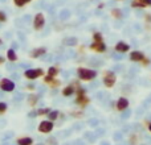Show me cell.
<instances>
[{
	"mask_svg": "<svg viewBox=\"0 0 151 145\" xmlns=\"http://www.w3.org/2000/svg\"><path fill=\"white\" fill-rule=\"evenodd\" d=\"M129 107V100L126 98H119L117 102V109L118 111H123Z\"/></svg>",
	"mask_w": 151,
	"mask_h": 145,
	"instance_id": "obj_9",
	"label": "cell"
},
{
	"mask_svg": "<svg viewBox=\"0 0 151 145\" xmlns=\"http://www.w3.org/2000/svg\"><path fill=\"white\" fill-rule=\"evenodd\" d=\"M113 16L114 17H118V18H121L122 17V12H121V9H113Z\"/></svg>",
	"mask_w": 151,
	"mask_h": 145,
	"instance_id": "obj_18",
	"label": "cell"
},
{
	"mask_svg": "<svg viewBox=\"0 0 151 145\" xmlns=\"http://www.w3.org/2000/svg\"><path fill=\"white\" fill-rule=\"evenodd\" d=\"M129 49H130V46H129V44H126V42H117V45H115V50L117 52H121V53H126L129 52Z\"/></svg>",
	"mask_w": 151,
	"mask_h": 145,
	"instance_id": "obj_10",
	"label": "cell"
},
{
	"mask_svg": "<svg viewBox=\"0 0 151 145\" xmlns=\"http://www.w3.org/2000/svg\"><path fill=\"white\" fill-rule=\"evenodd\" d=\"M78 77L83 80H91L97 77V72L94 70H89V69H78Z\"/></svg>",
	"mask_w": 151,
	"mask_h": 145,
	"instance_id": "obj_1",
	"label": "cell"
},
{
	"mask_svg": "<svg viewBox=\"0 0 151 145\" xmlns=\"http://www.w3.org/2000/svg\"><path fill=\"white\" fill-rule=\"evenodd\" d=\"M130 60L131 61H143L145 55H143V53H141V52H133L130 54Z\"/></svg>",
	"mask_w": 151,
	"mask_h": 145,
	"instance_id": "obj_11",
	"label": "cell"
},
{
	"mask_svg": "<svg viewBox=\"0 0 151 145\" xmlns=\"http://www.w3.org/2000/svg\"><path fill=\"white\" fill-rule=\"evenodd\" d=\"M7 57H8V60H9V61H16V60H17V55H16L15 50H12V49L8 50Z\"/></svg>",
	"mask_w": 151,
	"mask_h": 145,
	"instance_id": "obj_14",
	"label": "cell"
},
{
	"mask_svg": "<svg viewBox=\"0 0 151 145\" xmlns=\"http://www.w3.org/2000/svg\"><path fill=\"white\" fill-rule=\"evenodd\" d=\"M58 74V69L57 68H50L49 69V77H56V75Z\"/></svg>",
	"mask_w": 151,
	"mask_h": 145,
	"instance_id": "obj_16",
	"label": "cell"
},
{
	"mask_svg": "<svg viewBox=\"0 0 151 145\" xmlns=\"http://www.w3.org/2000/svg\"><path fill=\"white\" fill-rule=\"evenodd\" d=\"M52 129H53L52 122H41L39 125V131L41 133H49Z\"/></svg>",
	"mask_w": 151,
	"mask_h": 145,
	"instance_id": "obj_3",
	"label": "cell"
},
{
	"mask_svg": "<svg viewBox=\"0 0 151 145\" xmlns=\"http://www.w3.org/2000/svg\"><path fill=\"white\" fill-rule=\"evenodd\" d=\"M44 53H45V49H44V48H39V49L33 50V52L31 53V55H32V57H35V58H37V57H40L41 54H44Z\"/></svg>",
	"mask_w": 151,
	"mask_h": 145,
	"instance_id": "obj_12",
	"label": "cell"
},
{
	"mask_svg": "<svg viewBox=\"0 0 151 145\" xmlns=\"http://www.w3.org/2000/svg\"><path fill=\"white\" fill-rule=\"evenodd\" d=\"M93 40L94 41H102V34L101 33H94L93 34Z\"/></svg>",
	"mask_w": 151,
	"mask_h": 145,
	"instance_id": "obj_20",
	"label": "cell"
},
{
	"mask_svg": "<svg viewBox=\"0 0 151 145\" xmlns=\"http://www.w3.org/2000/svg\"><path fill=\"white\" fill-rule=\"evenodd\" d=\"M150 131H151V124H150Z\"/></svg>",
	"mask_w": 151,
	"mask_h": 145,
	"instance_id": "obj_25",
	"label": "cell"
},
{
	"mask_svg": "<svg viewBox=\"0 0 151 145\" xmlns=\"http://www.w3.org/2000/svg\"><path fill=\"white\" fill-rule=\"evenodd\" d=\"M104 83L106 87H113V85L115 83V75L113 72H106L105 74V78H104Z\"/></svg>",
	"mask_w": 151,
	"mask_h": 145,
	"instance_id": "obj_4",
	"label": "cell"
},
{
	"mask_svg": "<svg viewBox=\"0 0 151 145\" xmlns=\"http://www.w3.org/2000/svg\"><path fill=\"white\" fill-rule=\"evenodd\" d=\"M45 25V17L42 13H37L36 16H35V20H33V26L36 31H40V29H42Z\"/></svg>",
	"mask_w": 151,
	"mask_h": 145,
	"instance_id": "obj_2",
	"label": "cell"
},
{
	"mask_svg": "<svg viewBox=\"0 0 151 145\" xmlns=\"http://www.w3.org/2000/svg\"><path fill=\"white\" fill-rule=\"evenodd\" d=\"M73 92H74V90H73V88H72V87H66L65 90L63 91V94H64V95H65V96L72 95V94H73Z\"/></svg>",
	"mask_w": 151,
	"mask_h": 145,
	"instance_id": "obj_17",
	"label": "cell"
},
{
	"mask_svg": "<svg viewBox=\"0 0 151 145\" xmlns=\"http://www.w3.org/2000/svg\"><path fill=\"white\" fill-rule=\"evenodd\" d=\"M0 45H1V38H0Z\"/></svg>",
	"mask_w": 151,
	"mask_h": 145,
	"instance_id": "obj_24",
	"label": "cell"
},
{
	"mask_svg": "<svg viewBox=\"0 0 151 145\" xmlns=\"http://www.w3.org/2000/svg\"><path fill=\"white\" fill-rule=\"evenodd\" d=\"M33 144V140L29 137H23L19 140V145H32Z\"/></svg>",
	"mask_w": 151,
	"mask_h": 145,
	"instance_id": "obj_13",
	"label": "cell"
},
{
	"mask_svg": "<svg viewBox=\"0 0 151 145\" xmlns=\"http://www.w3.org/2000/svg\"><path fill=\"white\" fill-rule=\"evenodd\" d=\"M131 5L134 8H145V7H151V0H133Z\"/></svg>",
	"mask_w": 151,
	"mask_h": 145,
	"instance_id": "obj_7",
	"label": "cell"
},
{
	"mask_svg": "<svg viewBox=\"0 0 151 145\" xmlns=\"http://www.w3.org/2000/svg\"><path fill=\"white\" fill-rule=\"evenodd\" d=\"M5 20H7V15H5L4 12H0V21H1V23H4Z\"/></svg>",
	"mask_w": 151,
	"mask_h": 145,
	"instance_id": "obj_21",
	"label": "cell"
},
{
	"mask_svg": "<svg viewBox=\"0 0 151 145\" xmlns=\"http://www.w3.org/2000/svg\"><path fill=\"white\" fill-rule=\"evenodd\" d=\"M44 74L42 72V70H40V69H36V70H27L25 71V77L28 78V79H36V78H39V77H41V75Z\"/></svg>",
	"mask_w": 151,
	"mask_h": 145,
	"instance_id": "obj_6",
	"label": "cell"
},
{
	"mask_svg": "<svg viewBox=\"0 0 151 145\" xmlns=\"http://www.w3.org/2000/svg\"><path fill=\"white\" fill-rule=\"evenodd\" d=\"M90 48L93 50H96V52H98V53H102V52L106 50V46H105L104 41H94L93 44L90 45Z\"/></svg>",
	"mask_w": 151,
	"mask_h": 145,
	"instance_id": "obj_8",
	"label": "cell"
},
{
	"mask_svg": "<svg viewBox=\"0 0 151 145\" xmlns=\"http://www.w3.org/2000/svg\"><path fill=\"white\" fill-rule=\"evenodd\" d=\"M7 109V104L5 103H0V112H4Z\"/></svg>",
	"mask_w": 151,
	"mask_h": 145,
	"instance_id": "obj_22",
	"label": "cell"
},
{
	"mask_svg": "<svg viewBox=\"0 0 151 145\" xmlns=\"http://www.w3.org/2000/svg\"><path fill=\"white\" fill-rule=\"evenodd\" d=\"M57 116H58V112L57 111L50 112V114H49V120H56V119H57Z\"/></svg>",
	"mask_w": 151,
	"mask_h": 145,
	"instance_id": "obj_19",
	"label": "cell"
},
{
	"mask_svg": "<svg viewBox=\"0 0 151 145\" xmlns=\"http://www.w3.org/2000/svg\"><path fill=\"white\" fill-rule=\"evenodd\" d=\"M3 62H4V58H3L1 55H0V63H3Z\"/></svg>",
	"mask_w": 151,
	"mask_h": 145,
	"instance_id": "obj_23",
	"label": "cell"
},
{
	"mask_svg": "<svg viewBox=\"0 0 151 145\" xmlns=\"http://www.w3.org/2000/svg\"><path fill=\"white\" fill-rule=\"evenodd\" d=\"M0 88L4 90V91H13V88H15V83L9 79H3L1 82H0Z\"/></svg>",
	"mask_w": 151,
	"mask_h": 145,
	"instance_id": "obj_5",
	"label": "cell"
},
{
	"mask_svg": "<svg viewBox=\"0 0 151 145\" xmlns=\"http://www.w3.org/2000/svg\"><path fill=\"white\" fill-rule=\"evenodd\" d=\"M31 0H13V3H15L17 7H23V5H25L27 3H29Z\"/></svg>",
	"mask_w": 151,
	"mask_h": 145,
	"instance_id": "obj_15",
	"label": "cell"
}]
</instances>
